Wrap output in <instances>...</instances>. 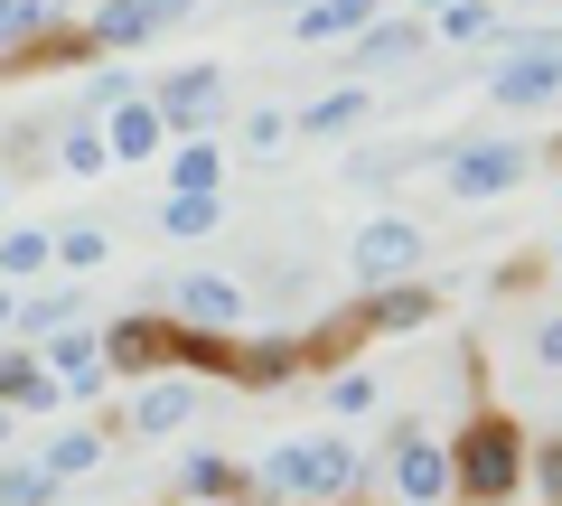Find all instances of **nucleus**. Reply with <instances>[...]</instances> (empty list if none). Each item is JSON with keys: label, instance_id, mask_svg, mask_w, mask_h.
Segmentation results:
<instances>
[{"label": "nucleus", "instance_id": "f257e3e1", "mask_svg": "<svg viewBox=\"0 0 562 506\" xmlns=\"http://www.w3.org/2000/svg\"><path fill=\"white\" fill-rule=\"evenodd\" d=\"M525 441L535 431L516 423V413H469L460 431H450V506H506L525 497Z\"/></svg>", "mask_w": 562, "mask_h": 506}, {"label": "nucleus", "instance_id": "f03ea898", "mask_svg": "<svg viewBox=\"0 0 562 506\" xmlns=\"http://www.w3.org/2000/svg\"><path fill=\"white\" fill-rule=\"evenodd\" d=\"M543 103H562V29H535L487 66V113H543Z\"/></svg>", "mask_w": 562, "mask_h": 506}, {"label": "nucleus", "instance_id": "7ed1b4c3", "mask_svg": "<svg viewBox=\"0 0 562 506\" xmlns=\"http://www.w3.org/2000/svg\"><path fill=\"white\" fill-rule=\"evenodd\" d=\"M525 169H535V150H525V142H506V132H460L450 160H441V188L460 206H487V198H506Z\"/></svg>", "mask_w": 562, "mask_h": 506}, {"label": "nucleus", "instance_id": "20e7f679", "mask_svg": "<svg viewBox=\"0 0 562 506\" xmlns=\"http://www.w3.org/2000/svg\"><path fill=\"white\" fill-rule=\"evenodd\" d=\"M384 469H394V497L403 506H450V441H431L413 413L384 423Z\"/></svg>", "mask_w": 562, "mask_h": 506}, {"label": "nucleus", "instance_id": "39448f33", "mask_svg": "<svg viewBox=\"0 0 562 506\" xmlns=\"http://www.w3.org/2000/svg\"><path fill=\"white\" fill-rule=\"evenodd\" d=\"M103 366H113V375H140V385H150V375H169V366H179V319H169L160 301L103 319Z\"/></svg>", "mask_w": 562, "mask_h": 506}, {"label": "nucleus", "instance_id": "423d86ee", "mask_svg": "<svg viewBox=\"0 0 562 506\" xmlns=\"http://www.w3.org/2000/svg\"><path fill=\"white\" fill-rule=\"evenodd\" d=\"M347 272H357V291H375V282H403V272H422V225L403 216V206L366 216L357 235H347Z\"/></svg>", "mask_w": 562, "mask_h": 506}, {"label": "nucleus", "instance_id": "0eeeda50", "mask_svg": "<svg viewBox=\"0 0 562 506\" xmlns=\"http://www.w3.org/2000/svg\"><path fill=\"white\" fill-rule=\"evenodd\" d=\"M413 57H431V20H422V10H384V20H366L357 38L338 47L347 76H394V66H413Z\"/></svg>", "mask_w": 562, "mask_h": 506}, {"label": "nucleus", "instance_id": "6e6552de", "mask_svg": "<svg viewBox=\"0 0 562 506\" xmlns=\"http://www.w3.org/2000/svg\"><path fill=\"white\" fill-rule=\"evenodd\" d=\"M160 310H169L179 328H244V310H254V301H244L235 272H169V282H160Z\"/></svg>", "mask_w": 562, "mask_h": 506}, {"label": "nucleus", "instance_id": "1a4fd4ad", "mask_svg": "<svg viewBox=\"0 0 562 506\" xmlns=\"http://www.w3.org/2000/svg\"><path fill=\"white\" fill-rule=\"evenodd\" d=\"M38 357H47V375L66 385V404H103L113 366H103V328H94V319H76V328H57V338H38Z\"/></svg>", "mask_w": 562, "mask_h": 506}, {"label": "nucleus", "instance_id": "9d476101", "mask_svg": "<svg viewBox=\"0 0 562 506\" xmlns=\"http://www.w3.org/2000/svg\"><path fill=\"white\" fill-rule=\"evenodd\" d=\"M150 103L169 113V132H206V122H216V103H225V66H216V57L169 66V76L150 85Z\"/></svg>", "mask_w": 562, "mask_h": 506}, {"label": "nucleus", "instance_id": "9b49d317", "mask_svg": "<svg viewBox=\"0 0 562 506\" xmlns=\"http://www.w3.org/2000/svg\"><path fill=\"white\" fill-rule=\"evenodd\" d=\"M198 423V375H179V366H169V375H150V385H140V404L122 413V431H132V441H169V431H188Z\"/></svg>", "mask_w": 562, "mask_h": 506}, {"label": "nucleus", "instance_id": "f8f14e48", "mask_svg": "<svg viewBox=\"0 0 562 506\" xmlns=\"http://www.w3.org/2000/svg\"><path fill=\"white\" fill-rule=\"evenodd\" d=\"M103 142H113V169H140V160H160L179 132H169V113L150 94H122L113 113H103Z\"/></svg>", "mask_w": 562, "mask_h": 506}, {"label": "nucleus", "instance_id": "ddd939ff", "mask_svg": "<svg viewBox=\"0 0 562 506\" xmlns=\"http://www.w3.org/2000/svg\"><path fill=\"white\" fill-rule=\"evenodd\" d=\"M357 310H366V328H375V338H413V328H431V319H441V291L403 272V282L357 291Z\"/></svg>", "mask_w": 562, "mask_h": 506}, {"label": "nucleus", "instance_id": "4468645a", "mask_svg": "<svg viewBox=\"0 0 562 506\" xmlns=\"http://www.w3.org/2000/svg\"><path fill=\"white\" fill-rule=\"evenodd\" d=\"M0 404H20L29 423H47V413L66 404V385L47 375V357H38L29 338H0Z\"/></svg>", "mask_w": 562, "mask_h": 506}, {"label": "nucleus", "instance_id": "2eb2a0df", "mask_svg": "<svg viewBox=\"0 0 562 506\" xmlns=\"http://www.w3.org/2000/svg\"><path fill=\"white\" fill-rule=\"evenodd\" d=\"M179 506H262L254 469H235L225 450H188L179 460Z\"/></svg>", "mask_w": 562, "mask_h": 506}, {"label": "nucleus", "instance_id": "dca6fc26", "mask_svg": "<svg viewBox=\"0 0 562 506\" xmlns=\"http://www.w3.org/2000/svg\"><path fill=\"white\" fill-rule=\"evenodd\" d=\"M76 319H94V301H85V282H47V291H29L20 310H10V338H57V328H76Z\"/></svg>", "mask_w": 562, "mask_h": 506}, {"label": "nucleus", "instance_id": "f3484780", "mask_svg": "<svg viewBox=\"0 0 562 506\" xmlns=\"http://www.w3.org/2000/svg\"><path fill=\"white\" fill-rule=\"evenodd\" d=\"M160 169H169V198H216L225 188V150L206 142V132H179V142L160 150Z\"/></svg>", "mask_w": 562, "mask_h": 506}, {"label": "nucleus", "instance_id": "a211bd4d", "mask_svg": "<svg viewBox=\"0 0 562 506\" xmlns=\"http://www.w3.org/2000/svg\"><path fill=\"white\" fill-rule=\"evenodd\" d=\"M179 375H198V385H235V375H244V338H235V328H179Z\"/></svg>", "mask_w": 562, "mask_h": 506}, {"label": "nucleus", "instance_id": "6ab92c4d", "mask_svg": "<svg viewBox=\"0 0 562 506\" xmlns=\"http://www.w3.org/2000/svg\"><path fill=\"white\" fill-rule=\"evenodd\" d=\"M113 431H122V413H113V423H76V431H47V441H38V460L57 469V479H85V469H103V460H113Z\"/></svg>", "mask_w": 562, "mask_h": 506}, {"label": "nucleus", "instance_id": "aec40b11", "mask_svg": "<svg viewBox=\"0 0 562 506\" xmlns=\"http://www.w3.org/2000/svg\"><path fill=\"white\" fill-rule=\"evenodd\" d=\"M85 38H94V57H132V47H150L160 29H150L140 0H94V10H85Z\"/></svg>", "mask_w": 562, "mask_h": 506}, {"label": "nucleus", "instance_id": "412c9836", "mask_svg": "<svg viewBox=\"0 0 562 506\" xmlns=\"http://www.w3.org/2000/svg\"><path fill=\"white\" fill-rule=\"evenodd\" d=\"M366 20H384V0H301V10H291V38H310V47H328V38H357Z\"/></svg>", "mask_w": 562, "mask_h": 506}, {"label": "nucleus", "instance_id": "4be33fe9", "mask_svg": "<svg viewBox=\"0 0 562 506\" xmlns=\"http://www.w3.org/2000/svg\"><path fill=\"white\" fill-rule=\"evenodd\" d=\"M310 366H301V338H244V394H281V385H301Z\"/></svg>", "mask_w": 562, "mask_h": 506}, {"label": "nucleus", "instance_id": "5701e85b", "mask_svg": "<svg viewBox=\"0 0 562 506\" xmlns=\"http://www.w3.org/2000/svg\"><path fill=\"white\" fill-rule=\"evenodd\" d=\"M366 113H375V94H366V85H338V94H319L310 113H291V132H301V142H347Z\"/></svg>", "mask_w": 562, "mask_h": 506}, {"label": "nucleus", "instance_id": "b1692460", "mask_svg": "<svg viewBox=\"0 0 562 506\" xmlns=\"http://www.w3.org/2000/svg\"><path fill=\"white\" fill-rule=\"evenodd\" d=\"M57 272V225H0V282H38Z\"/></svg>", "mask_w": 562, "mask_h": 506}, {"label": "nucleus", "instance_id": "393cba45", "mask_svg": "<svg viewBox=\"0 0 562 506\" xmlns=\"http://www.w3.org/2000/svg\"><path fill=\"white\" fill-rule=\"evenodd\" d=\"M57 169V122H10L0 142V179H47Z\"/></svg>", "mask_w": 562, "mask_h": 506}, {"label": "nucleus", "instance_id": "a878e982", "mask_svg": "<svg viewBox=\"0 0 562 506\" xmlns=\"http://www.w3.org/2000/svg\"><path fill=\"white\" fill-rule=\"evenodd\" d=\"M431 38H441V47H497L506 38V20H497V0H450V10H431Z\"/></svg>", "mask_w": 562, "mask_h": 506}, {"label": "nucleus", "instance_id": "bb28decb", "mask_svg": "<svg viewBox=\"0 0 562 506\" xmlns=\"http://www.w3.org/2000/svg\"><path fill=\"white\" fill-rule=\"evenodd\" d=\"M57 169H66V179H103V169H113V142H103L94 113H85V122H57Z\"/></svg>", "mask_w": 562, "mask_h": 506}, {"label": "nucleus", "instance_id": "cd10ccee", "mask_svg": "<svg viewBox=\"0 0 562 506\" xmlns=\"http://www.w3.org/2000/svg\"><path fill=\"white\" fill-rule=\"evenodd\" d=\"M150 225H160L169 244H198V235H216V225H225V188H216V198H169V206H150Z\"/></svg>", "mask_w": 562, "mask_h": 506}, {"label": "nucleus", "instance_id": "c85d7f7f", "mask_svg": "<svg viewBox=\"0 0 562 506\" xmlns=\"http://www.w3.org/2000/svg\"><path fill=\"white\" fill-rule=\"evenodd\" d=\"M57 469L47 460H0V506H57Z\"/></svg>", "mask_w": 562, "mask_h": 506}, {"label": "nucleus", "instance_id": "c756f323", "mask_svg": "<svg viewBox=\"0 0 562 506\" xmlns=\"http://www.w3.org/2000/svg\"><path fill=\"white\" fill-rule=\"evenodd\" d=\"M235 142L254 150V160H281V150L301 142V132H291V113H281V103H254V113L235 122Z\"/></svg>", "mask_w": 562, "mask_h": 506}, {"label": "nucleus", "instance_id": "7c9ffc66", "mask_svg": "<svg viewBox=\"0 0 562 506\" xmlns=\"http://www.w3.org/2000/svg\"><path fill=\"white\" fill-rule=\"evenodd\" d=\"M525 487H535L543 506H562V431H543V441H525Z\"/></svg>", "mask_w": 562, "mask_h": 506}, {"label": "nucleus", "instance_id": "2f4dec72", "mask_svg": "<svg viewBox=\"0 0 562 506\" xmlns=\"http://www.w3.org/2000/svg\"><path fill=\"white\" fill-rule=\"evenodd\" d=\"M103 225H57V272H103Z\"/></svg>", "mask_w": 562, "mask_h": 506}, {"label": "nucleus", "instance_id": "473e14b6", "mask_svg": "<svg viewBox=\"0 0 562 506\" xmlns=\"http://www.w3.org/2000/svg\"><path fill=\"white\" fill-rule=\"evenodd\" d=\"M328 413H347V423L375 413V375H366V366H338V375H328Z\"/></svg>", "mask_w": 562, "mask_h": 506}, {"label": "nucleus", "instance_id": "72a5a7b5", "mask_svg": "<svg viewBox=\"0 0 562 506\" xmlns=\"http://www.w3.org/2000/svg\"><path fill=\"white\" fill-rule=\"evenodd\" d=\"M122 94H140V76H132L122 57H113V66H85V103H94V113H113Z\"/></svg>", "mask_w": 562, "mask_h": 506}, {"label": "nucleus", "instance_id": "f704fd0d", "mask_svg": "<svg viewBox=\"0 0 562 506\" xmlns=\"http://www.w3.org/2000/svg\"><path fill=\"white\" fill-rule=\"evenodd\" d=\"M535 366H553V375H562V310H553V319H535Z\"/></svg>", "mask_w": 562, "mask_h": 506}, {"label": "nucleus", "instance_id": "c9c22d12", "mask_svg": "<svg viewBox=\"0 0 562 506\" xmlns=\"http://www.w3.org/2000/svg\"><path fill=\"white\" fill-rule=\"evenodd\" d=\"M140 10H150V29H179V20H198L206 0H140Z\"/></svg>", "mask_w": 562, "mask_h": 506}, {"label": "nucleus", "instance_id": "e433bc0d", "mask_svg": "<svg viewBox=\"0 0 562 506\" xmlns=\"http://www.w3.org/2000/svg\"><path fill=\"white\" fill-rule=\"evenodd\" d=\"M20 423H29V413H20V404H0V450L20 441Z\"/></svg>", "mask_w": 562, "mask_h": 506}, {"label": "nucleus", "instance_id": "4c0bfd02", "mask_svg": "<svg viewBox=\"0 0 562 506\" xmlns=\"http://www.w3.org/2000/svg\"><path fill=\"white\" fill-rule=\"evenodd\" d=\"M20 38V0H0V47Z\"/></svg>", "mask_w": 562, "mask_h": 506}, {"label": "nucleus", "instance_id": "58836bf2", "mask_svg": "<svg viewBox=\"0 0 562 506\" xmlns=\"http://www.w3.org/2000/svg\"><path fill=\"white\" fill-rule=\"evenodd\" d=\"M10 310H20V291H10V282H0V338H10Z\"/></svg>", "mask_w": 562, "mask_h": 506}, {"label": "nucleus", "instance_id": "ea45409f", "mask_svg": "<svg viewBox=\"0 0 562 506\" xmlns=\"http://www.w3.org/2000/svg\"><path fill=\"white\" fill-rule=\"evenodd\" d=\"M403 10H450V0H403Z\"/></svg>", "mask_w": 562, "mask_h": 506}, {"label": "nucleus", "instance_id": "a19ab883", "mask_svg": "<svg viewBox=\"0 0 562 506\" xmlns=\"http://www.w3.org/2000/svg\"><path fill=\"white\" fill-rule=\"evenodd\" d=\"M543 160H553V169H562V132H553V150H543Z\"/></svg>", "mask_w": 562, "mask_h": 506}, {"label": "nucleus", "instance_id": "79ce46f5", "mask_svg": "<svg viewBox=\"0 0 562 506\" xmlns=\"http://www.w3.org/2000/svg\"><path fill=\"white\" fill-rule=\"evenodd\" d=\"M0 216H10V179H0Z\"/></svg>", "mask_w": 562, "mask_h": 506}, {"label": "nucleus", "instance_id": "37998d69", "mask_svg": "<svg viewBox=\"0 0 562 506\" xmlns=\"http://www.w3.org/2000/svg\"><path fill=\"white\" fill-rule=\"evenodd\" d=\"M553 263H562V244H553Z\"/></svg>", "mask_w": 562, "mask_h": 506}, {"label": "nucleus", "instance_id": "c03bdc74", "mask_svg": "<svg viewBox=\"0 0 562 506\" xmlns=\"http://www.w3.org/2000/svg\"><path fill=\"white\" fill-rule=\"evenodd\" d=\"M235 10H244V0H235Z\"/></svg>", "mask_w": 562, "mask_h": 506}, {"label": "nucleus", "instance_id": "a18cd8bd", "mask_svg": "<svg viewBox=\"0 0 562 506\" xmlns=\"http://www.w3.org/2000/svg\"><path fill=\"white\" fill-rule=\"evenodd\" d=\"M394 506H403V497H394Z\"/></svg>", "mask_w": 562, "mask_h": 506}]
</instances>
